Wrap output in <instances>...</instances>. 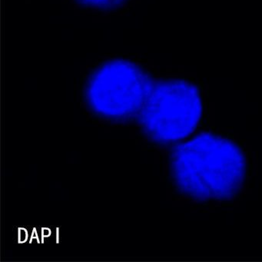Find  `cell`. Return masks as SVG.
I'll return each mask as SVG.
<instances>
[{"label":"cell","instance_id":"obj_1","mask_svg":"<svg viewBox=\"0 0 262 262\" xmlns=\"http://www.w3.org/2000/svg\"><path fill=\"white\" fill-rule=\"evenodd\" d=\"M173 179L185 195L198 201L228 200L242 189L245 156L237 145L212 134L179 144L171 157Z\"/></svg>","mask_w":262,"mask_h":262},{"label":"cell","instance_id":"obj_2","mask_svg":"<svg viewBox=\"0 0 262 262\" xmlns=\"http://www.w3.org/2000/svg\"><path fill=\"white\" fill-rule=\"evenodd\" d=\"M202 104L199 89L182 79L161 81L153 85L140 112L142 128L158 142L185 139L197 126Z\"/></svg>","mask_w":262,"mask_h":262},{"label":"cell","instance_id":"obj_3","mask_svg":"<svg viewBox=\"0 0 262 262\" xmlns=\"http://www.w3.org/2000/svg\"><path fill=\"white\" fill-rule=\"evenodd\" d=\"M153 88L151 78L130 61L102 64L89 79L86 98L93 111L112 119L140 113Z\"/></svg>","mask_w":262,"mask_h":262},{"label":"cell","instance_id":"obj_4","mask_svg":"<svg viewBox=\"0 0 262 262\" xmlns=\"http://www.w3.org/2000/svg\"><path fill=\"white\" fill-rule=\"evenodd\" d=\"M80 4L90 7H99V8H107L122 4L124 0H76Z\"/></svg>","mask_w":262,"mask_h":262}]
</instances>
